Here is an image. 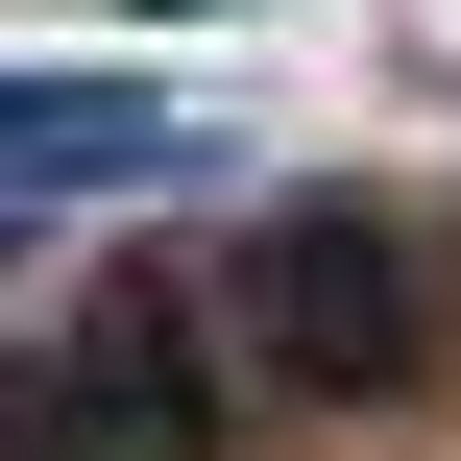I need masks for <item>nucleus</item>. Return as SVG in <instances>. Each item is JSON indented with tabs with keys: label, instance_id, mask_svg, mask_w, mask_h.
<instances>
[{
	"label": "nucleus",
	"instance_id": "obj_3",
	"mask_svg": "<svg viewBox=\"0 0 461 461\" xmlns=\"http://www.w3.org/2000/svg\"><path fill=\"white\" fill-rule=\"evenodd\" d=\"M49 170H170V97L146 73H0V194H49Z\"/></svg>",
	"mask_w": 461,
	"mask_h": 461
},
{
	"label": "nucleus",
	"instance_id": "obj_1",
	"mask_svg": "<svg viewBox=\"0 0 461 461\" xmlns=\"http://www.w3.org/2000/svg\"><path fill=\"white\" fill-rule=\"evenodd\" d=\"M219 340H243L267 389H316V413H389V389H413V243L316 194V219H267V243L219 267Z\"/></svg>",
	"mask_w": 461,
	"mask_h": 461
},
{
	"label": "nucleus",
	"instance_id": "obj_2",
	"mask_svg": "<svg viewBox=\"0 0 461 461\" xmlns=\"http://www.w3.org/2000/svg\"><path fill=\"white\" fill-rule=\"evenodd\" d=\"M0 461H219V316L97 292V316L0 389Z\"/></svg>",
	"mask_w": 461,
	"mask_h": 461
}]
</instances>
